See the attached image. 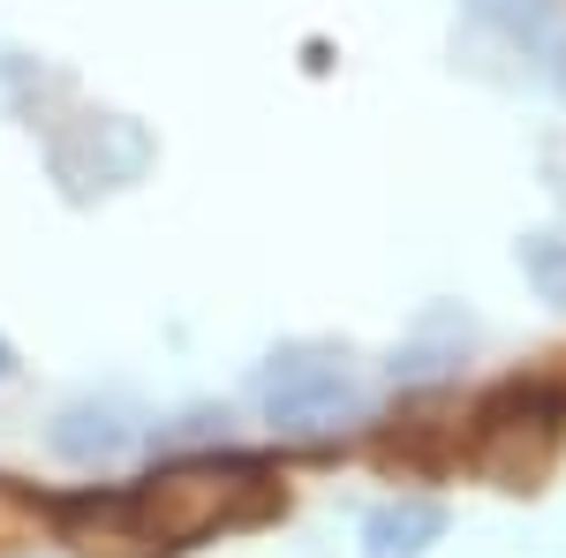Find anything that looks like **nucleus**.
<instances>
[{
	"label": "nucleus",
	"mask_w": 566,
	"mask_h": 558,
	"mask_svg": "<svg viewBox=\"0 0 566 558\" xmlns=\"http://www.w3.org/2000/svg\"><path fill=\"white\" fill-rule=\"evenodd\" d=\"M483 23H499L514 45H528V53H552V61H566V15L559 0H476Z\"/></svg>",
	"instance_id": "7"
},
{
	"label": "nucleus",
	"mask_w": 566,
	"mask_h": 558,
	"mask_svg": "<svg viewBox=\"0 0 566 558\" xmlns=\"http://www.w3.org/2000/svg\"><path fill=\"white\" fill-rule=\"evenodd\" d=\"M250 400H258V415L280 430V438H333V430H348V423L370 415L363 370L348 362V347H325V340L280 347L258 370Z\"/></svg>",
	"instance_id": "2"
},
{
	"label": "nucleus",
	"mask_w": 566,
	"mask_h": 558,
	"mask_svg": "<svg viewBox=\"0 0 566 558\" xmlns=\"http://www.w3.org/2000/svg\"><path fill=\"white\" fill-rule=\"evenodd\" d=\"M8 378H15V347L0 340V386H8Z\"/></svg>",
	"instance_id": "9"
},
{
	"label": "nucleus",
	"mask_w": 566,
	"mask_h": 558,
	"mask_svg": "<svg viewBox=\"0 0 566 558\" xmlns=\"http://www.w3.org/2000/svg\"><path fill=\"white\" fill-rule=\"evenodd\" d=\"M469 333H476V325H469L461 309H431V317H423V325H416L408 340L392 347L386 378H392V386H431V378H446V370L461 362Z\"/></svg>",
	"instance_id": "6"
},
{
	"label": "nucleus",
	"mask_w": 566,
	"mask_h": 558,
	"mask_svg": "<svg viewBox=\"0 0 566 558\" xmlns=\"http://www.w3.org/2000/svg\"><path fill=\"white\" fill-rule=\"evenodd\" d=\"M53 453L61 461H76V468H106V461H122L136 438H144V423H136L129 400H114V392H98V400H69L61 415H53Z\"/></svg>",
	"instance_id": "4"
},
{
	"label": "nucleus",
	"mask_w": 566,
	"mask_h": 558,
	"mask_svg": "<svg viewBox=\"0 0 566 558\" xmlns=\"http://www.w3.org/2000/svg\"><path fill=\"white\" fill-rule=\"evenodd\" d=\"M446 536V506L438 498H386V506H370L363 520V558H423Z\"/></svg>",
	"instance_id": "5"
},
{
	"label": "nucleus",
	"mask_w": 566,
	"mask_h": 558,
	"mask_svg": "<svg viewBox=\"0 0 566 558\" xmlns=\"http://www.w3.org/2000/svg\"><path fill=\"white\" fill-rule=\"evenodd\" d=\"M522 272L544 287V302L566 309V234H528L522 242Z\"/></svg>",
	"instance_id": "8"
},
{
	"label": "nucleus",
	"mask_w": 566,
	"mask_h": 558,
	"mask_svg": "<svg viewBox=\"0 0 566 558\" xmlns=\"http://www.w3.org/2000/svg\"><path fill=\"white\" fill-rule=\"evenodd\" d=\"M559 423H566V392L559 386H499L476 408V468L499 491H536V475L559 453Z\"/></svg>",
	"instance_id": "3"
},
{
	"label": "nucleus",
	"mask_w": 566,
	"mask_h": 558,
	"mask_svg": "<svg viewBox=\"0 0 566 558\" xmlns=\"http://www.w3.org/2000/svg\"><path fill=\"white\" fill-rule=\"evenodd\" d=\"M280 506V483L264 461L242 453H189L175 468L144 475L129 491H84L61 498L53 520L84 558H167L212 544L219 528H250Z\"/></svg>",
	"instance_id": "1"
}]
</instances>
